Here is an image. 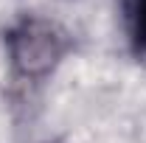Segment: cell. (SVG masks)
I'll return each mask as SVG.
<instances>
[{
    "instance_id": "6da1fadb",
    "label": "cell",
    "mask_w": 146,
    "mask_h": 143,
    "mask_svg": "<svg viewBox=\"0 0 146 143\" xmlns=\"http://www.w3.org/2000/svg\"><path fill=\"white\" fill-rule=\"evenodd\" d=\"M9 59L11 68L25 79H45L56 70L62 56L68 51L65 36L56 31V25L45 20H25L9 34Z\"/></svg>"
}]
</instances>
